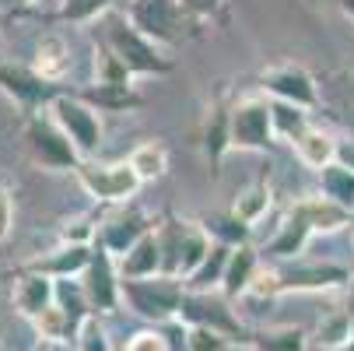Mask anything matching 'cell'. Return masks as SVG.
I'll return each instance as SVG.
<instances>
[{
	"label": "cell",
	"instance_id": "1",
	"mask_svg": "<svg viewBox=\"0 0 354 351\" xmlns=\"http://www.w3.org/2000/svg\"><path fill=\"white\" fill-rule=\"evenodd\" d=\"M91 35H95V49L113 57L130 78H165L176 71L172 57H165V49L147 42L120 11H106L98 21H91Z\"/></svg>",
	"mask_w": 354,
	"mask_h": 351
},
{
	"label": "cell",
	"instance_id": "2",
	"mask_svg": "<svg viewBox=\"0 0 354 351\" xmlns=\"http://www.w3.org/2000/svg\"><path fill=\"white\" fill-rule=\"evenodd\" d=\"M183 281L179 278H165V274H155V278H120V306H127L130 313H137L140 320L147 323H169L179 316V306H183Z\"/></svg>",
	"mask_w": 354,
	"mask_h": 351
},
{
	"label": "cell",
	"instance_id": "3",
	"mask_svg": "<svg viewBox=\"0 0 354 351\" xmlns=\"http://www.w3.org/2000/svg\"><path fill=\"white\" fill-rule=\"evenodd\" d=\"M46 113H49V120L64 130V137L74 144V152H77L81 162H88V159L98 155L102 137H106L102 113H98V109H91L88 102H81L74 91H64V95H57L53 102L46 106Z\"/></svg>",
	"mask_w": 354,
	"mask_h": 351
},
{
	"label": "cell",
	"instance_id": "4",
	"mask_svg": "<svg viewBox=\"0 0 354 351\" xmlns=\"http://www.w3.org/2000/svg\"><path fill=\"white\" fill-rule=\"evenodd\" d=\"M123 18L147 39L162 46H179L189 28L196 25L193 18H186V11L179 8V0H127Z\"/></svg>",
	"mask_w": 354,
	"mask_h": 351
},
{
	"label": "cell",
	"instance_id": "5",
	"mask_svg": "<svg viewBox=\"0 0 354 351\" xmlns=\"http://www.w3.org/2000/svg\"><path fill=\"white\" fill-rule=\"evenodd\" d=\"M74 179L81 183V190L91 200H98V204H113V208L130 204L133 193L140 190V179L133 176V169L127 165V159L123 162H95V159L77 162Z\"/></svg>",
	"mask_w": 354,
	"mask_h": 351
},
{
	"label": "cell",
	"instance_id": "6",
	"mask_svg": "<svg viewBox=\"0 0 354 351\" xmlns=\"http://www.w3.org/2000/svg\"><path fill=\"white\" fill-rule=\"evenodd\" d=\"M25 144L35 165H42L46 172H74L77 169V152L74 144L64 137V130L49 120V113H32L25 116Z\"/></svg>",
	"mask_w": 354,
	"mask_h": 351
},
{
	"label": "cell",
	"instance_id": "7",
	"mask_svg": "<svg viewBox=\"0 0 354 351\" xmlns=\"http://www.w3.org/2000/svg\"><path fill=\"white\" fill-rule=\"evenodd\" d=\"M176 320L186 323V327H207V330H218V334L228 337L232 344L249 341V330L242 327V320L235 316L232 303H228L221 291H186Z\"/></svg>",
	"mask_w": 354,
	"mask_h": 351
},
{
	"label": "cell",
	"instance_id": "8",
	"mask_svg": "<svg viewBox=\"0 0 354 351\" xmlns=\"http://www.w3.org/2000/svg\"><path fill=\"white\" fill-rule=\"evenodd\" d=\"M274 141V123H270V102L267 98H239L228 109V147L239 152H267Z\"/></svg>",
	"mask_w": 354,
	"mask_h": 351
},
{
	"label": "cell",
	"instance_id": "9",
	"mask_svg": "<svg viewBox=\"0 0 354 351\" xmlns=\"http://www.w3.org/2000/svg\"><path fill=\"white\" fill-rule=\"evenodd\" d=\"M81 291L84 303L91 309V316H109L120 309V274H116V260L109 249H102L98 242H91V260L81 271Z\"/></svg>",
	"mask_w": 354,
	"mask_h": 351
},
{
	"label": "cell",
	"instance_id": "10",
	"mask_svg": "<svg viewBox=\"0 0 354 351\" xmlns=\"http://www.w3.org/2000/svg\"><path fill=\"white\" fill-rule=\"evenodd\" d=\"M0 91H4L11 102L21 109V116L42 113L57 95H64V84H49L42 81L28 64H11V60H0Z\"/></svg>",
	"mask_w": 354,
	"mask_h": 351
},
{
	"label": "cell",
	"instance_id": "11",
	"mask_svg": "<svg viewBox=\"0 0 354 351\" xmlns=\"http://www.w3.org/2000/svg\"><path fill=\"white\" fill-rule=\"evenodd\" d=\"M151 228H155V222H151L140 208H133V204H120L106 222H98L95 242L102 246V249H109L113 260H120L127 249H130L144 232H151Z\"/></svg>",
	"mask_w": 354,
	"mask_h": 351
},
{
	"label": "cell",
	"instance_id": "12",
	"mask_svg": "<svg viewBox=\"0 0 354 351\" xmlns=\"http://www.w3.org/2000/svg\"><path fill=\"white\" fill-rule=\"evenodd\" d=\"M260 88H263L267 95H274L277 102L295 106V109L316 106V84H313V78L301 71V67H295V64L267 67V71L260 74Z\"/></svg>",
	"mask_w": 354,
	"mask_h": 351
},
{
	"label": "cell",
	"instance_id": "13",
	"mask_svg": "<svg viewBox=\"0 0 354 351\" xmlns=\"http://www.w3.org/2000/svg\"><path fill=\"white\" fill-rule=\"evenodd\" d=\"M11 303L18 309V316L25 320H35L39 313H46L53 306V278L46 274H35V271H18L15 281H11Z\"/></svg>",
	"mask_w": 354,
	"mask_h": 351
},
{
	"label": "cell",
	"instance_id": "14",
	"mask_svg": "<svg viewBox=\"0 0 354 351\" xmlns=\"http://www.w3.org/2000/svg\"><path fill=\"white\" fill-rule=\"evenodd\" d=\"M28 67L49 84H64L67 74H71V46H67V39L57 35V32L42 35L35 42V53H32Z\"/></svg>",
	"mask_w": 354,
	"mask_h": 351
},
{
	"label": "cell",
	"instance_id": "15",
	"mask_svg": "<svg viewBox=\"0 0 354 351\" xmlns=\"http://www.w3.org/2000/svg\"><path fill=\"white\" fill-rule=\"evenodd\" d=\"M74 95L98 113H133V109L144 106V95L137 91V84H98V81H91L88 88H81Z\"/></svg>",
	"mask_w": 354,
	"mask_h": 351
},
{
	"label": "cell",
	"instance_id": "16",
	"mask_svg": "<svg viewBox=\"0 0 354 351\" xmlns=\"http://www.w3.org/2000/svg\"><path fill=\"white\" fill-rule=\"evenodd\" d=\"M116 274H120V278H130V281L162 274V249H158V235H155V228L144 232V235L127 249V253L116 260Z\"/></svg>",
	"mask_w": 354,
	"mask_h": 351
},
{
	"label": "cell",
	"instance_id": "17",
	"mask_svg": "<svg viewBox=\"0 0 354 351\" xmlns=\"http://www.w3.org/2000/svg\"><path fill=\"white\" fill-rule=\"evenodd\" d=\"M88 260H91V246H67V242H60L57 249H49L46 257L32 260L28 271L46 274V278H53V281H60V278H81V271L88 267Z\"/></svg>",
	"mask_w": 354,
	"mask_h": 351
},
{
	"label": "cell",
	"instance_id": "18",
	"mask_svg": "<svg viewBox=\"0 0 354 351\" xmlns=\"http://www.w3.org/2000/svg\"><path fill=\"white\" fill-rule=\"evenodd\" d=\"M260 271V257H257V249L252 246H235L232 253H228V264H225V278H221V295L225 298H239L249 291L252 278H257Z\"/></svg>",
	"mask_w": 354,
	"mask_h": 351
},
{
	"label": "cell",
	"instance_id": "19",
	"mask_svg": "<svg viewBox=\"0 0 354 351\" xmlns=\"http://www.w3.org/2000/svg\"><path fill=\"white\" fill-rule=\"evenodd\" d=\"M228 215H232L239 225H245V228L260 225V222L270 215V186H267V183H249V186H242V190L235 193V200H232Z\"/></svg>",
	"mask_w": 354,
	"mask_h": 351
},
{
	"label": "cell",
	"instance_id": "20",
	"mask_svg": "<svg viewBox=\"0 0 354 351\" xmlns=\"http://www.w3.org/2000/svg\"><path fill=\"white\" fill-rule=\"evenodd\" d=\"M127 165L140 179V186L144 183H158L169 172V147L162 141H144V144H137L133 152L127 155Z\"/></svg>",
	"mask_w": 354,
	"mask_h": 351
},
{
	"label": "cell",
	"instance_id": "21",
	"mask_svg": "<svg viewBox=\"0 0 354 351\" xmlns=\"http://www.w3.org/2000/svg\"><path fill=\"white\" fill-rule=\"evenodd\" d=\"M211 235L200 228V222H183V242H179V271L176 278L186 281L200 264H204V257L211 253Z\"/></svg>",
	"mask_w": 354,
	"mask_h": 351
},
{
	"label": "cell",
	"instance_id": "22",
	"mask_svg": "<svg viewBox=\"0 0 354 351\" xmlns=\"http://www.w3.org/2000/svg\"><path fill=\"white\" fill-rule=\"evenodd\" d=\"M228 253H232L228 246L214 242V246H211V253L204 257V264H200V267L183 281V288H186V291H218V288H221V278H225Z\"/></svg>",
	"mask_w": 354,
	"mask_h": 351
},
{
	"label": "cell",
	"instance_id": "23",
	"mask_svg": "<svg viewBox=\"0 0 354 351\" xmlns=\"http://www.w3.org/2000/svg\"><path fill=\"white\" fill-rule=\"evenodd\" d=\"M319 186H323V197L330 204H337L340 211H354V172L330 162L326 169H319Z\"/></svg>",
	"mask_w": 354,
	"mask_h": 351
},
{
	"label": "cell",
	"instance_id": "24",
	"mask_svg": "<svg viewBox=\"0 0 354 351\" xmlns=\"http://www.w3.org/2000/svg\"><path fill=\"white\" fill-rule=\"evenodd\" d=\"M295 215L309 225V232H333L347 222V211H340L337 204H330L326 197H313V200H301L295 204Z\"/></svg>",
	"mask_w": 354,
	"mask_h": 351
},
{
	"label": "cell",
	"instance_id": "25",
	"mask_svg": "<svg viewBox=\"0 0 354 351\" xmlns=\"http://www.w3.org/2000/svg\"><path fill=\"white\" fill-rule=\"evenodd\" d=\"M295 155L306 162V165H313V169H326L330 162H333V155H337V144L326 137V134H319V130H301L295 141Z\"/></svg>",
	"mask_w": 354,
	"mask_h": 351
},
{
	"label": "cell",
	"instance_id": "26",
	"mask_svg": "<svg viewBox=\"0 0 354 351\" xmlns=\"http://www.w3.org/2000/svg\"><path fill=\"white\" fill-rule=\"evenodd\" d=\"M53 306L71 320L74 330H77V323H81L84 316H91V309H88V303H84V291H81V281H77V278H60V281H53Z\"/></svg>",
	"mask_w": 354,
	"mask_h": 351
},
{
	"label": "cell",
	"instance_id": "27",
	"mask_svg": "<svg viewBox=\"0 0 354 351\" xmlns=\"http://www.w3.org/2000/svg\"><path fill=\"white\" fill-rule=\"evenodd\" d=\"M249 351H306V330L298 327H277V330H260L249 334Z\"/></svg>",
	"mask_w": 354,
	"mask_h": 351
},
{
	"label": "cell",
	"instance_id": "28",
	"mask_svg": "<svg viewBox=\"0 0 354 351\" xmlns=\"http://www.w3.org/2000/svg\"><path fill=\"white\" fill-rule=\"evenodd\" d=\"M309 235H313V232H309V225L291 211V215H288V222L281 225V232L267 242V253H274V257H295V253H301V246H306V239H309Z\"/></svg>",
	"mask_w": 354,
	"mask_h": 351
},
{
	"label": "cell",
	"instance_id": "29",
	"mask_svg": "<svg viewBox=\"0 0 354 351\" xmlns=\"http://www.w3.org/2000/svg\"><path fill=\"white\" fill-rule=\"evenodd\" d=\"M316 341H319V348H330V351L347 348V344L354 341V320H351L344 309L326 313V316L319 320V327H316Z\"/></svg>",
	"mask_w": 354,
	"mask_h": 351
},
{
	"label": "cell",
	"instance_id": "30",
	"mask_svg": "<svg viewBox=\"0 0 354 351\" xmlns=\"http://www.w3.org/2000/svg\"><path fill=\"white\" fill-rule=\"evenodd\" d=\"M200 228L211 235V242H221L228 249L245 246V235H249V228L239 225L232 215H207V218H200Z\"/></svg>",
	"mask_w": 354,
	"mask_h": 351
},
{
	"label": "cell",
	"instance_id": "31",
	"mask_svg": "<svg viewBox=\"0 0 354 351\" xmlns=\"http://www.w3.org/2000/svg\"><path fill=\"white\" fill-rule=\"evenodd\" d=\"M106 11H113V0H60L57 18L71 21V25H91Z\"/></svg>",
	"mask_w": 354,
	"mask_h": 351
},
{
	"label": "cell",
	"instance_id": "32",
	"mask_svg": "<svg viewBox=\"0 0 354 351\" xmlns=\"http://www.w3.org/2000/svg\"><path fill=\"white\" fill-rule=\"evenodd\" d=\"M71 341H74V351H113V337H109L102 316H84Z\"/></svg>",
	"mask_w": 354,
	"mask_h": 351
},
{
	"label": "cell",
	"instance_id": "33",
	"mask_svg": "<svg viewBox=\"0 0 354 351\" xmlns=\"http://www.w3.org/2000/svg\"><path fill=\"white\" fill-rule=\"evenodd\" d=\"M32 327H35V334H39L46 344H71V337H74L71 320H67L57 306H49L46 313H39V316L32 320Z\"/></svg>",
	"mask_w": 354,
	"mask_h": 351
},
{
	"label": "cell",
	"instance_id": "34",
	"mask_svg": "<svg viewBox=\"0 0 354 351\" xmlns=\"http://www.w3.org/2000/svg\"><path fill=\"white\" fill-rule=\"evenodd\" d=\"M204 152L207 159L218 165L221 155L228 152V109H214L211 120H207V130H204Z\"/></svg>",
	"mask_w": 354,
	"mask_h": 351
},
{
	"label": "cell",
	"instance_id": "35",
	"mask_svg": "<svg viewBox=\"0 0 354 351\" xmlns=\"http://www.w3.org/2000/svg\"><path fill=\"white\" fill-rule=\"evenodd\" d=\"M98 232V222L91 215H71L60 222V242L67 246H91Z\"/></svg>",
	"mask_w": 354,
	"mask_h": 351
},
{
	"label": "cell",
	"instance_id": "36",
	"mask_svg": "<svg viewBox=\"0 0 354 351\" xmlns=\"http://www.w3.org/2000/svg\"><path fill=\"white\" fill-rule=\"evenodd\" d=\"M270 123H274V134L295 141L306 130V113H298L295 106H284V102H270Z\"/></svg>",
	"mask_w": 354,
	"mask_h": 351
},
{
	"label": "cell",
	"instance_id": "37",
	"mask_svg": "<svg viewBox=\"0 0 354 351\" xmlns=\"http://www.w3.org/2000/svg\"><path fill=\"white\" fill-rule=\"evenodd\" d=\"M225 344H232V341L221 337L218 330H207V327H186V334H183L186 351H221Z\"/></svg>",
	"mask_w": 354,
	"mask_h": 351
},
{
	"label": "cell",
	"instance_id": "38",
	"mask_svg": "<svg viewBox=\"0 0 354 351\" xmlns=\"http://www.w3.org/2000/svg\"><path fill=\"white\" fill-rule=\"evenodd\" d=\"M123 351H172V348H169V337L162 334V327H147V330L130 334Z\"/></svg>",
	"mask_w": 354,
	"mask_h": 351
},
{
	"label": "cell",
	"instance_id": "39",
	"mask_svg": "<svg viewBox=\"0 0 354 351\" xmlns=\"http://www.w3.org/2000/svg\"><path fill=\"white\" fill-rule=\"evenodd\" d=\"M11 228H15V197L4 183H0V242L11 235Z\"/></svg>",
	"mask_w": 354,
	"mask_h": 351
},
{
	"label": "cell",
	"instance_id": "40",
	"mask_svg": "<svg viewBox=\"0 0 354 351\" xmlns=\"http://www.w3.org/2000/svg\"><path fill=\"white\" fill-rule=\"evenodd\" d=\"M333 162L354 172V144H337V155H333Z\"/></svg>",
	"mask_w": 354,
	"mask_h": 351
},
{
	"label": "cell",
	"instance_id": "41",
	"mask_svg": "<svg viewBox=\"0 0 354 351\" xmlns=\"http://www.w3.org/2000/svg\"><path fill=\"white\" fill-rule=\"evenodd\" d=\"M351 320H354V281H351V298H347V309H344Z\"/></svg>",
	"mask_w": 354,
	"mask_h": 351
},
{
	"label": "cell",
	"instance_id": "42",
	"mask_svg": "<svg viewBox=\"0 0 354 351\" xmlns=\"http://www.w3.org/2000/svg\"><path fill=\"white\" fill-rule=\"evenodd\" d=\"M11 8H18V0H0V11H11Z\"/></svg>",
	"mask_w": 354,
	"mask_h": 351
},
{
	"label": "cell",
	"instance_id": "43",
	"mask_svg": "<svg viewBox=\"0 0 354 351\" xmlns=\"http://www.w3.org/2000/svg\"><path fill=\"white\" fill-rule=\"evenodd\" d=\"M221 351H249V348H245V344H225Z\"/></svg>",
	"mask_w": 354,
	"mask_h": 351
},
{
	"label": "cell",
	"instance_id": "44",
	"mask_svg": "<svg viewBox=\"0 0 354 351\" xmlns=\"http://www.w3.org/2000/svg\"><path fill=\"white\" fill-rule=\"evenodd\" d=\"M344 11H347V15L354 18V0H344Z\"/></svg>",
	"mask_w": 354,
	"mask_h": 351
},
{
	"label": "cell",
	"instance_id": "45",
	"mask_svg": "<svg viewBox=\"0 0 354 351\" xmlns=\"http://www.w3.org/2000/svg\"><path fill=\"white\" fill-rule=\"evenodd\" d=\"M32 4H39V0H18V8H32Z\"/></svg>",
	"mask_w": 354,
	"mask_h": 351
},
{
	"label": "cell",
	"instance_id": "46",
	"mask_svg": "<svg viewBox=\"0 0 354 351\" xmlns=\"http://www.w3.org/2000/svg\"><path fill=\"white\" fill-rule=\"evenodd\" d=\"M0 351H4V348H0Z\"/></svg>",
	"mask_w": 354,
	"mask_h": 351
},
{
	"label": "cell",
	"instance_id": "47",
	"mask_svg": "<svg viewBox=\"0 0 354 351\" xmlns=\"http://www.w3.org/2000/svg\"><path fill=\"white\" fill-rule=\"evenodd\" d=\"M351 344H354V341H351Z\"/></svg>",
	"mask_w": 354,
	"mask_h": 351
}]
</instances>
